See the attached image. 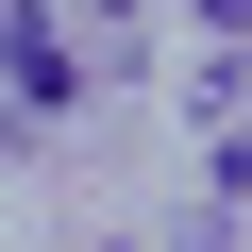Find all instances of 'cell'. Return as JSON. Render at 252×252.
Here are the masks:
<instances>
[{"mask_svg":"<svg viewBox=\"0 0 252 252\" xmlns=\"http://www.w3.org/2000/svg\"><path fill=\"white\" fill-rule=\"evenodd\" d=\"M17 101H34V118L67 101V51H51V17H34V0H17Z\"/></svg>","mask_w":252,"mask_h":252,"instance_id":"6da1fadb","label":"cell"}]
</instances>
